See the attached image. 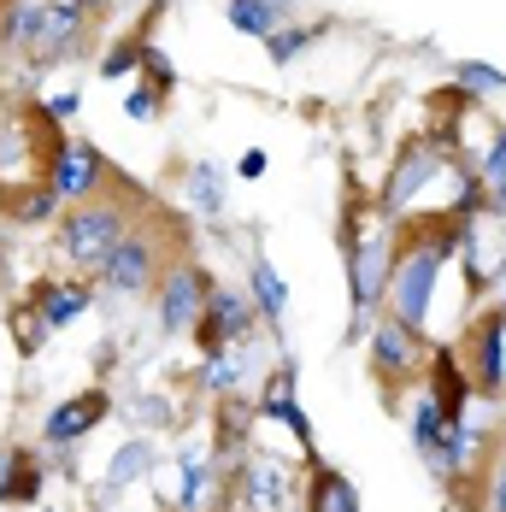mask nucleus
I'll return each mask as SVG.
<instances>
[{
	"instance_id": "17",
	"label": "nucleus",
	"mask_w": 506,
	"mask_h": 512,
	"mask_svg": "<svg viewBox=\"0 0 506 512\" xmlns=\"http://www.w3.org/2000/svg\"><path fill=\"white\" fill-rule=\"evenodd\" d=\"M89 24V6L83 0H48V18H42V53H65Z\"/></svg>"
},
{
	"instance_id": "18",
	"label": "nucleus",
	"mask_w": 506,
	"mask_h": 512,
	"mask_svg": "<svg viewBox=\"0 0 506 512\" xmlns=\"http://www.w3.org/2000/svg\"><path fill=\"white\" fill-rule=\"evenodd\" d=\"M248 295L259 301V312H265V318H271V330H277V324H283V312H289V283H283V271H277L271 259H253Z\"/></svg>"
},
{
	"instance_id": "10",
	"label": "nucleus",
	"mask_w": 506,
	"mask_h": 512,
	"mask_svg": "<svg viewBox=\"0 0 506 512\" xmlns=\"http://www.w3.org/2000/svg\"><path fill=\"white\" fill-rule=\"evenodd\" d=\"M48 189L59 195V201H95L106 189V154L95 148V142H65L59 154H53L48 165Z\"/></svg>"
},
{
	"instance_id": "3",
	"label": "nucleus",
	"mask_w": 506,
	"mask_h": 512,
	"mask_svg": "<svg viewBox=\"0 0 506 512\" xmlns=\"http://www.w3.org/2000/svg\"><path fill=\"white\" fill-rule=\"evenodd\" d=\"M136 230V212L124 195H95L59 224V259L71 271H106V259L118 254V242Z\"/></svg>"
},
{
	"instance_id": "22",
	"label": "nucleus",
	"mask_w": 506,
	"mask_h": 512,
	"mask_svg": "<svg viewBox=\"0 0 506 512\" xmlns=\"http://www.w3.org/2000/svg\"><path fill=\"white\" fill-rule=\"evenodd\" d=\"M189 201L201 206L206 218H224V177H218V165H189Z\"/></svg>"
},
{
	"instance_id": "27",
	"label": "nucleus",
	"mask_w": 506,
	"mask_h": 512,
	"mask_svg": "<svg viewBox=\"0 0 506 512\" xmlns=\"http://www.w3.org/2000/svg\"><path fill=\"white\" fill-rule=\"evenodd\" d=\"M142 53H148V42H118V48L101 59V71H106V77H124L130 65H142Z\"/></svg>"
},
{
	"instance_id": "7",
	"label": "nucleus",
	"mask_w": 506,
	"mask_h": 512,
	"mask_svg": "<svg viewBox=\"0 0 506 512\" xmlns=\"http://www.w3.org/2000/svg\"><path fill=\"white\" fill-rule=\"evenodd\" d=\"M171 265H177V259L165 254V242L153 236L148 224H136V230L118 242V254L106 259L101 283H106V295H124V301H136V295L159 289V277H165Z\"/></svg>"
},
{
	"instance_id": "25",
	"label": "nucleus",
	"mask_w": 506,
	"mask_h": 512,
	"mask_svg": "<svg viewBox=\"0 0 506 512\" xmlns=\"http://www.w3.org/2000/svg\"><path fill=\"white\" fill-rule=\"evenodd\" d=\"M483 507L506 512V454H495V460H489V471H483Z\"/></svg>"
},
{
	"instance_id": "26",
	"label": "nucleus",
	"mask_w": 506,
	"mask_h": 512,
	"mask_svg": "<svg viewBox=\"0 0 506 512\" xmlns=\"http://www.w3.org/2000/svg\"><path fill=\"white\" fill-rule=\"evenodd\" d=\"M454 77H459V83H471L477 95H506V77H501V71H489V65H459Z\"/></svg>"
},
{
	"instance_id": "11",
	"label": "nucleus",
	"mask_w": 506,
	"mask_h": 512,
	"mask_svg": "<svg viewBox=\"0 0 506 512\" xmlns=\"http://www.w3.org/2000/svg\"><path fill=\"white\" fill-rule=\"evenodd\" d=\"M106 412H112V395H106V389H83V395L59 401V407L42 418V442H48V448H71V442H83V436L101 424Z\"/></svg>"
},
{
	"instance_id": "30",
	"label": "nucleus",
	"mask_w": 506,
	"mask_h": 512,
	"mask_svg": "<svg viewBox=\"0 0 506 512\" xmlns=\"http://www.w3.org/2000/svg\"><path fill=\"white\" fill-rule=\"evenodd\" d=\"M42 112H48V118H71V112H77V95H53Z\"/></svg>"
},
{
	"instance_id": "15",
	"label": "nucleus",
	"mask_w": 506,
	"mask_h": 512,
	"mask_svg": "<svg viewBox=\"0 0 506 512\" xmlns=\"http://www.w3.org/2000/svg\"><path fill=\"white\" fill-rule=\"evenodd\" d=\"M30 307L42 312V324H48V330H59V324H71V318H83V312H89V283H77V277L36 283Z\"/></svg>"
},
{
	"instance_id": "16",
	"label": "nucleus",
	"mask_w": 506,
	"mask_h": 512,
	"mask_svg": "<svg viewBox=\"0 0 506 512\" xmlns=\"http://www.w3.org/2000/svg\"><path fill=\"white\" fill-rule=\"evenodd\" d=\"M42 18H48V0H6L0 42L18 53H42Z\"/></svg>"
},
{
	"instance_id": "4",
	"label": "nucleus",
	"mask_w": 506,
	"mask_h": 512,
	"mask_svg": "<svg viewBox=\"0 0 506 512\" xmlns=\"http://www.w3.org/2000/svg\"><path fill=\"white\" fill-rule=\"evenodd\" d=\"M365 365H371V383L383 389V401H406L418 383H424V365H430V336L401 324L395 312H377L371 336H365Z\"/></svg>"
},
{
	"instance_id": "24",
	"label": "nucleus",
	"mask_w": 506,
	"mask_h": 512,
	"mask_svg": "<svg viewBox=\"0 0 506 512\" xmlns=\"http://www.w3.org/2000/svg\"><path fill=\"white\" fill-rule=\"evenodd\" d=\"M312 42H318V30H306V24H283V30L265 42V53H271V65H289V59H301Z\"/></svg>"
},
{
	"instance_id": "2",
	"label": "nucleus",
	"mask_w": 506,
	"mask_h": 512,
	"mask_svg": "<svg viewBox=\"0 0 506 512\" xmlns=\"http://www.w3.org/2000/svg\"><path fill=\"white\" fill-rule=\"evenodd\" d=\"M395 248H401V224L389 212L377 218H348L342 230V254H348V301H354V336L365 324H377V312L389 307V277H395Z\"/></svg>"
},
{
	"instance_id": "29",
	"label": "nucleus",
	"mask_w": 506,
	"mask_h": 512,
	"mask_svg": "<svg viewBox=\"0 0 506 512\" xmlns=\"http://www.w3.org/2000/svg\"><path fill=\"white\" fill-rule=\"evenodd\" d=\"M236 177H265V154H259V148H248V154L236 159Z\"/></svg>"
},
{
	"instance_id": "14",
	"label": "nucleus",
	"mask_w": 506,
	"mask_h": 512,
	"mask_svg": "<svg viewBox=\"0 0 506 512\" xmlns=\"http://www.w3.org/2000/svg\"><path fill=\"white\" fill-rule=\"evenodd\" d=\"M42 495V460L30 448H0V507H30Z\"/></svg>"
},
{
	"instance_id": "20",
	"label": "nucleus",
	"mask_w": 506,
	"mask_h": 512,
	"mask_svg": "<svg viewBox=\"0 0 506 512\" xmlns=\"http://www.w3.org/2000/svg\"><path fill=\"white\" fill-rule=\"evenodd\" d=\"M477 183H483V201L495 218H506V130H495L489 154L477 159Z\"/></svg>"
},
{
	"instance_id": "23",
	"label": "nucleus",
	"mask_w": 506,
	"mask_h": 512,
	"mask_svg": "<svg viewBox=\"0 0 506 512\" xmlns=\"http://www.w3.org/2000/svg\"><path fill=\"white\" fill-rule=\"evenodd\" d=\"M148 465H153V448L148 442H124L118 448V460H112V489H124V483H136V477H148Z\"/></svg>"
},
{
	"instance_id": "6",
	"label": "nucleus",
	"mask_w": 506,
	"mask_h": 512,
	"mask_svg": "<svg viewBox=\"0 0 506 512\" xmlns=\"http://www.w3.org/2000/svg\"><path fill=\"white\" fill-rule=\"evenodd\" d=\"M212 295H218V277L206 271L201 259H183L159 277V289H153V301H159V330L165 336H195L201 330L206 307H212Z\"/></svg>"
},
{
	"instance_id": "5",
	"label": "nucleus",
	"mask_w": 506,
	"mask_h": 512,
	"mask_svg": "<svg viewBox=\"0 0 506 512\" xmlns=\"http://www.w3.org/2000/svg\"><path fill=\"white\" fill-rule=\"evenodd\" d=\"M459 365H465V377L477 383V395L483 401H501L506 395V307L501 301H489V307L477 312L465 330H459Z\"/></svg>"
},
{
	"instance_id": "13",
	"label": "nucleus",
	"mask_w": 506,
	"mask_h": 512,
	"mask_svg": "<svg viewBox=\"0 0 506 512\" xmlns=\"http://www.w3.org/2000/svg\"><path fill=\"white\" fill-rule=\"evenodd\" d=\"M406 430H412V448H418V460L430 465L436 460V448L448 442V430H454V418L442 412V401L418 383L412 395H406Z\"/></svg>"
},
{
	"instance_id": "1",
	"label": "nucleus",
	"mask_w": 506,
	"mask_h": 512,
	"mask_svg": "<svg viewBox=\"0 0 506 512\" xmlns=\"http://www.w3.org/2000/svg\"><path fill=\"white\" fill-rule=\"evenodd\" d=\"M465 242V218H430V224H401V248H395V277H389V307L401 324L424 330L436 307V283L448 271V259Z\"/></svg>"
},
{
	"instance_id": "32",
	"label": "nucleus",
	"mask_w": 506,
	"mask_h": 512,
	"mask_svg": "<svg viewBox=\"0 0 506 512\" xmlns=\"http://www.w3.org/2000/svg\"><path fill=\"white\" fill-rule=\"evenodd\" d=\"M277 6H283V12H289V6H295V0H277Z\"/></svg>"
},
{
	"instance_id": "12",
	"label": "nucleus",
	"mask_w": 506,
	"mask_h": 512,
	"mask_svg": "<svg viewBox=\"0 0 506 512\" xmlns=\"http://www.w3.org/2000/svg\"><path fill=\"white\" fill-rule=\"evenodd\" d=\"M301 512H365V507H359L354 477H342L336 465L312 460L301 477Z\"/></svg>"
},
{
	"instance_id": "19",
	"label": "nucleus",
	"mask_w": 506,
	"mask_h": 512,
	"mask_svg": "<svg viewBox=\"0 0 506 512\" xmlns=\"http://www.w3.org/2000/svg\"><path fill=\"white\" fill-rule=\"evenodd\" d=\"M248 354H253V342L248 348H218V354H206V395H218V401H230L236 389H242V377H248Z\"/></svg>"
},
{
	"instance_id": "28",
	"label": "nucleus",
	"mask_w": 506,
	"mask_h": 512,
	"mask_svg": "<svg viewBox=\"0 0 506 512\" xmlns=\"http://www.w3.org/2000/svg\"><path fill=\"white\" fill-rule=\"evenodd\" d=\"M124 112H130V118H142V124L159 118V89H130V95H124Z\"/></svg>"
},
{
	"instance_id": "8",
	"label": "nucleus",
	"mask_w": 506,
	"mask_h": 512,
	"mask_svg": "<svg viewBox=\"0 0 506 512\" xmlns=\"http://www.w3.org/2000/svg\"><path fill=\"white\" fill-rule=\"evenodd\" d=\"M230 512H295V471L277 454H248L230 477Z\"/></svg>"
},
{
	"instance_id": "21",
	"label": "nucleus",
	"mask_w": 506,
	"mask_h": 512,
	"mask_svg": "<svg viewBox=\"0 0 506 512\" xmlns=\"http://www.w3.org/2000/svg\"><path fill=\"white\" fill-rule=\"evenodd\" d=\"M230 24H236L242 36L271 42V36L283 30V6H277V0H230Z\"/></svg>"
},
{
	"instance_id": "31",
	"label": "nucleus",
	"mask_w": 506,
	"mask_h": 512,
	"mask_svg": "<svg viewBox=\"0 0 506 512\" xmlns=\"http://www.w3.org/2000/svg\"><path fill=\"white\" fill-rule=\"evenodd\" d=\"M83 6H89V12H101V6H112V0H83Z\"/></svg>"
},
{
	"instance_id": "9",
	"label": "nucleus",
	"mask_w": 506,
	"mask_h": 512,
	"mask_svg": "<svg viewBox=\"0 0 506 512\" xmlns=\"http://www.w3.org/2000/svg\"><path fill=\"white\" fill-rule=\"evenodd\" d=\"M259 324H265V312L253 301L248 289H218L212 295V307H206L201 330H195V342H201L206 354H218V348H248L253 336H259Z\"/></svg>"
}]
</instances>
